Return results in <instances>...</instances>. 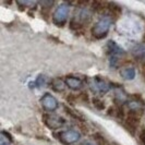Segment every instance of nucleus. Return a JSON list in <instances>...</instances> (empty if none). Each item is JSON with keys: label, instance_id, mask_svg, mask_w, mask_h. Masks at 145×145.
Listing matches in <instances>:
<instances>
[{"label": "nucleus", "instance_id": "1", "mask_svg": "<svg viewBox=\"0 0 145 145\" xmlns=\"http://www.w3.org/2000/svg\"><path fill=\"white\" fill-rule=\"evenodd\" d=\"M141 121V117L135 111H130L127 117H125V122H124V128L130 132L132 135L135 134L138 130V125Z\"/></svg>", "mask_w": 145, "mask_h": 145}, {"label": "nucleus", "instance_id": "2", "mask_svg": "<svg viewBox=\"0 0 145 145\" xmlns=\"http://www.w3.org/2000/svg\"><path fill=\"white\" fill-rule=\"evenodd\" d=\"M93 138H94V141L96 142L97 145H109L107 140L105 138V137H103L101 133H95V134H93Z\"/></svg>", "mask_w": 145, "mask_h": 145}, {"label": "nucleus", "instance_id": "3", "mask_svg": "<svg viewBox=\"0 0 145 145\" xmlns=\"http://www.w3.org/2000/svg\"><path fill=\"white\" fill-rule=\"evenodd\" d=\"M108 9V3H104V2H101V1H94V2H92V9H93V11H97V12H99V11H102L103 9Z\"/></svg>", "mask_w": 145, "mask_h": 145}, {"label": "nucleus", "instance_id": "4", "mask_svg": "<svg viewBox=\"0 0 145 145\" xmlns=\"http://www.w3.org/2000/svg\"><path fill=\"white\" fill-rule=\"evenodd\" d=\"M108 9H109V11L111 12V14L114 15V16L119 15L120 14V12H121V8L118 7V6L115 5V3H108Z\"/></svg>", "mask_w": 145, "mask_h": 145}, {"label": "nucleus", "instance_id": "5", "mask_svg": "<svg viewBox=\"0 0 145 145\" xmlns=\"http://www.w3.org/2000/svg\"><path fill=\"white\" fill-rule=\"evenodd\" d=\"M93 104H94V106L96 107V109H98V110H104L105 109V104L99 98H94L93 99Z\"/></svg>", "mask_w": 145, "mask_h": 145}, {"label": "nucleus", "instance_id": "6", "mask_svg": "<svg viewBox=\"0 0 145 145\" xmlns=\"http://www.w3.org/2000/svg\"><path fill=\"white\" fill-rule=\"evenodd\" d=\"M116 108V114H115V116L117 117V118H119V119H123L124 118V109L123 107H121V106H117V107H115Z\"/></svg>", "mask_w": 145, "mask_h": 145}, {"label": "nucleus", "instance_id": "7", "mask_svg": "<svg viewBox=\"0 0 145 145\" xmlns=\"http://www.w3.org/2000/svg\"><path fill=\"white\" fill-rule=\"evenodd\" d=\"M79 99H81L82 102H84V103H88V94L85 93V92H82V93L79 95Z\"/></svg>", "mask_w": 145, "mask_h": 145}, {"label": "nucleus", "instance_id": "8", "mask_svg": "<svg viewBox=\"0 0 145 145\" xmlns=\"http://www.w3.org/2000/svg\"><path fill=\"white\" fill-rule=\"evenodd\" d=\"M138 138L141 141L142 145H145V128H143L141 132H140V135H138Z\"/></svg>", "mask_w": 145, "mask_h": 145}, {"label": "nucleus", "instance_id": "9", "mask_svg": "<svg viewBox=\"0 0 145 145\" xmlns=\"http://www.w3.org/2000/svg\"><path fill=\"white\" fill-rule=\"evenodd\" d=\"M67 101H68L69 103H74L75 101H76V97H75L73 94H69L68 95V97H67Z\"/></svg>", "mask_w": 145, "mask_h": 145}, {"label": "nucleus", "instance_id": "10", "mask_svg": "<svg viewBox=\"0 0 145 145\" xmlns=\"http://www.w3.org/2000/svg\"><path fill=\"white\" fill-rule=\"evenodd\" d=\"M70 27H71L72 29H81V24H79V23H74V22H71V23H70Z\"/></svg>", "mask_w": 145, "mask_h": 145}, {"label": "nucleus", "instance_id": "11", "mask_svg": "<svg viewBox=\"0 0 145 145\" xmlns=\"http://www.w3.org/2000/svg\"><path fill=\"white\" fill-rule=\"evenodd\" d=\"M107 114H108L109 116H115V114H116V108L109 107L108 110H107Z\"/></svg>", "mask_w": 145, "mask_h": 145}, {"label": "nucleus", "instance_id": "12", "mask_svg": "<svg viewBox=\"0 0 145 145\" xmlns=\"http://www.w3.org/2000/svg\"><path fill=\"white\" fill-rule=\"evenodd\" d=\"M142 78H143V79H144V81H145V67L144 68H143V69H142Z\"/></svg>", "mask_w": 145, "mask_h": 145}, {"label": "nucleus", "instance_id": "13", "mask_svg": "<svg viewBox=\"0 0 145 145\" xmlns=\"http://www.w3.org/2000/svg\"><path fill=\"white\" fill-rule=\"evenodd\" d=\"M143 40H144V43H145V33H144V35H143Z\"/></svg>", "mask_w": 145, "mask_h": 145}]
</instances>
